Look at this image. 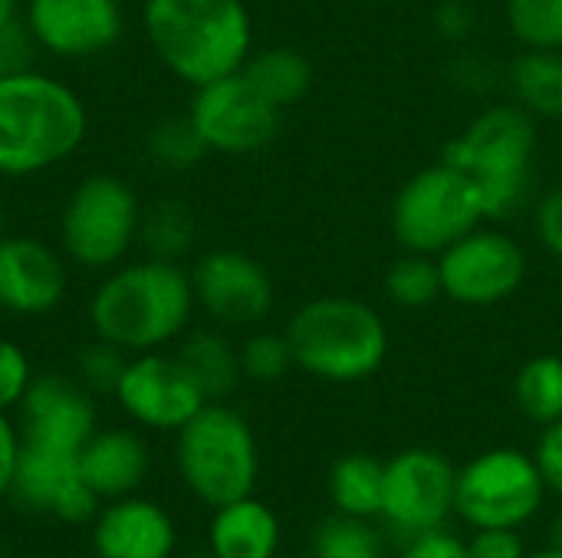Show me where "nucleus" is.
<instances>
[{
    "instance_id": "4",
    "label": "nucleus",
    "mask_w": 562,
    "mask_h": 558,
    "mask_svg": "<svg viewBox=\"0 0 562 558\" xmlns=\"http://www.w3.org/2000/svg\"><path fill=\"white\" fill-rule=\"evenodd\" d=\"M540 155V122L517 102L484 105L441 151L461 168L484 197L487 220L501 224L533 204Z\"/></svg>"
},
{
    "instance_id": "27",
    "label": "nucleus",
    "mask_w": 562,
    "mask_h": 558,
    "mask_svg": "<svg viewBox=\"0 0 562 558\" xmlns=\"http://www.w3.org/2000/svg\"><path fill=\"white\" fill-rule=\"evenodd\" d=\"M194 237H198L194 217L181 201H155V204L142 207L138 247L145 257L181 263L191 253Z\"/></svg>"
},
{
    "instance_id": "13",
    "label": "nucleus",
    "mask_w": 562,
    "mask_h": 558,
    "mask_svg": "<svg viewBox=\"0 0 562 558\" xmlns=\"http://www.w3.org/2000/svg\"><path fill=\"white\" fill-rule=\"evenodd\" d=\"M188 273L198 309L217 329H257L277 306L273 276L244 250H207Z\"/></svg>"
},
{
    "instance_id": "33",
    "label": "nucleus",
    "mask_w": 562,
    "mask_h": 558,
    "mask_svg": "<svg viewBox=\"0 0 562 558\" xmlns=\"http://www.w3.org/2000/svg\"><path fill=\"white\" fill-rule=\"evenodd\" d=\"M125 362H128V352L92 335V342L76 358V378L92 395H112L125 372Z\"/></svg>"
},
{
    "instance_id": "26",
    "label": "nucleus",
    "mask_w": 562,
    "mask_h": 558,
    "mask_svg": "<svg viewBox=\"0 0 562 558\" xmlns=\"http://www.w3.org/2000/svg\"><path fill=\"white\" fill-rule=\"evenodd\" d=\"M514 405L533 428L562 421V355L540 352L517 368Z\"/></svg>"
},
{
    "instance_id": "10",
    "label": "nucleus",
    "mask_w": 562,
    "mask_h": 558,
    "mask_svg": "<svg viewBox=\"0 0 562 558\" xmlns=\"http://www.w3.org/2000/svg\"><path fill=\"white\" fill-rule=\"evenodd\" d=\"M438 270L448 303L487 309L520 293L530 273V257L514 234L484 220L438 253Z\"/></svg>"
},
{
    "instance_id": "30",
    "label": "nucleus",
    "mask_w": 562,
    "mask_h": 558,
    "mask_svg": "<svg viewBox=\"0 0 562 558\" xmlns=\"http://www.w3.org/2000/svg\"><path fill=\"white\" fill-rule=\"evenodd\" d=\"M145 148H148V158H151L161 171H175V174L198 168V164L204 161V155H211L207 145L201 141V135H198V128H194V122H191L188 112H184V115H168V118H161V122L148 132Z\"/></svg>"
},
{
    "instance_id": "45",
    "label": "nucleus",
    "mask_w": 562,
    "mask_h": 558,
    "mask_svg": "<svg viewBox=\"0 0 562 558\" xmlns=\"http://www.w3.org/2000/svg\"><path fill=\"white\" fill-rule=\"evenodd\" d=\"M527 558H562L560 549H553V546H543V549H537V553H527Z\"/></svg>"
},
{
    "instance_id": "2",
    "label": "nucleus",
    "mask_w": 562,
    "mask_h": 558,
    "mask_svg": "<svg viewBox=\"0 0 562 558\" xmlns=\"http://www.w3.org/2000/svg\"><path fill=\"white\" fill-rule=\"evenodd\" d=\"M89 135L82 95L30 66L0 79V178H36L69 161Z\"/></svg>"
},
{
    "instance_id": "25",
    "label": "nucleus",
    "mask_w": 562,
    "mask_h": 558,
    "mask_svg": "<svg viewBox=\"0 0 562 558\" xmlns=\"http://www.w3.org/2000/svg\"><path fill=\"white\" fill-rule=\"evenodd\" d=\"M329 500L336 513L359 516V520H382L385 460L362 451L342 454L329 470Z\"/></svg>"
},
{
    "instance_id": "24",
    "label": "nucleus",
    "mask_w": 562,
    "mask_h": 558,
    "mask_svg": "<svg viewBox=\"0 0 562 558\" xmlns=\"http://www.w3.org/2000/svg\"><path fill=\"white\" fill-rule=\"evenodd\" d=\"M240 72L280 112L300 105L310 95V89H313V66L293 46H263V49H254L247 56V62H244Z\"/></svg>"
},
{
    "instance_id": "40",
    "label": "nucleus",
    "mask_w": 562,
    "mask_h": 558,
    "mask_svg": "<svg viewBox=\"0 0 562 558\" xmlns=\"http://www.w3.org/2000/svg\"><path fill=\"white\" fill-rule=\"evenodd\" d=\"M395 558H471L468 556V543L461 536H454L448 526L445 529H431L422 536L405 539L402 553Z\"/></svg>"
},
{
    "instance_id": "19",
    "label": "nucleus",
    "mask_w": 562,
    "mask_h": 558,
    "mask_svg": "<svg viewBox=\"0 0 562 558\" xmlns=\"http://www.w3.org/2000/svg\"><path fill=\"white\" fill-rule=\"evenodd\" d=\"M89 543L95 558H175L178 526L161 503L132 493L99 506L89 523Z\"/></svg>"
},
{
    "instance_id": "44",
    "label": "nucleus",
    "mask_w": 562,
    "mask_h": 558,
    "mask_svg": "<svg viewBox=\"0 0 562 558\" xmlns=\"http://www.w3.org/2000/svg\"><path fill=\"white\" fill-rule=\"evenodd\" d=\"M547 546H553V549H560L562 553V510L550 520V529H547Z\"/></svg>"
},
{
    "instance_id": "48",
    "label": "nucleus",
    "mask_w": 562,
    "mask_h": 558,
    "mask_svg": "<svg viewBox=\"0 0 562 558\" xmlns=\"http://www.w3.org/2000/svg\"><path fill=\"white\" fill-rule=\"evenodd\" d=\"M277 558H286V556H277Z\"/></svg>"
},
{
    "instance_id": "31",
    "label": "nucleus",
    "mask_w": 562,
    "mask_h": 558,
    "mask_svg": "<svg viewBox=\"0 0 562 558\" xmlns=\"http://www.w3.org/2000/svg\"><path fill=\"white\" fill-rule=\"evenodd\" d=\"M504 23L520 49H562V0H504Z\"/></svg>"
},
{
    "instance_id": "8",
    "label": "nucleus",
    "mask_w": 562,
    "mask_h": 558,
    "mask_svg": "<svg viewBox=\"0 0 562 558\" xmlns=\"http://www.w3.org/2000/svg\"><path fill=\"white\" fill-rule=\"evenodd\" d=\"M142 204L128 181L95 171L82 178L63 204L59 243L69 263L89 273H109L138 247Z\"/></svg>"
},
{
    "instance_id": "32",
    "label": "nucleus",
    "mask_w": 562,
    "mask_h": 558,
    "mask_svg": "<svg viewBox=\"0 0 562 558\" xmlns=\"http://www.w3.org/2000/svg\"><path fill=\"white\" fill-rule=\"evenodd\" d=\"M240 352V372L247 382L257 385H273L280 378H286V372L296 368L293 362V349L286 332H273V329H250V335L237 345Z\"/></svg>"
},
{
    "instance_id": "21",
    "label": "nucleus",
    "mask_w": 562,
    "mask_h": 558,
    "mask_svg": "<svg viewBox=\"0 0 562 558\" xmlns=\"http://www.w3.org/2000/svg\"><path fill=\"white\" fill-rule=\"evenodd\" d=\"M280 536L277 513L263 500L244 497L214 510L207 523V553L214 558H277Z\"/></svg>"
},
{
    "instance_id": "46",
    "label": "nucleus",
    "mask_w": 562,
    "mask_h": 558,
    "mask_svg": "<svg viewBox=\"0 0 562 558\" xmlns=\"http://www.w3.org/2000/svg\"><path fill=\"white\" fill-rule=\"evenodd\" d=\"M191 558H214L211 553H201V556H191Z\"/></svg>"
},
{
    "instance_id": "34",
    "label": "nucleus",
    "mask_w": 562,
    "mask_h": 558,
    "mask_svg": "<svg viewBox=\"0 0 562 558\" xmlns=\"http://www.w3.org/2000/svg\"><path fill=\"white\" fill-rule=\"evenodd\" d=\"M33 378L36 375L23 345H16L13 339H0V411H20Z\"/></svg>"
},
{
    "instance_id": "43",
    "label": "nucleus",
    "mask_w": 562,
    "mask_h": 558,
    "mask_svg": "<svg viewBox=\"0 0 562 558\" xmlns=\"http://www.w3.org/2000/svg\"><path fill=\"white\" fill-rule=\"evenodd\" d=\"M20 13H23V0H0V26L20 20Z\"/></svg>"
},
{
    "instance_id": "18",
    "label": "nucleus",
    "mask_w": 562,
    "mask_h": 558,
    "mask_svg": "<svg viewBox=\"0 0 562 558\" xmlns=\"http://www.w3.org/2000/svg\"><path fill=\"white\" fill-rule=\"evenodd\" d=\"M99 431L95 395L69 375H36L20 405V434L30 444L79 454Z\"/></svg>"
},
{
    "instance_id": "36",
    "label": "nucleus",
    "mask_w": 562,
    "mask_h": 558,
    "mask_svg": "<svg viewBox=\"0 0 562 558\" xmlns=\"http://www.w3.org/2000/svg\"><path fill=\"white\" fill-rule=\"evenodd\" d=\"M431 26L448 43H468L477 26V10L471 0H441L431 13Z\"/></svg>"
},
{
    "instance_id": "15",
    "label": "nucleus",
    "mask_w": 562,
    "mask_h": 558,
    "mask_svg": "<svg viewBox=\"0 0 562 558\" xmlns=\"http://www.w3.org/2000/svg\"><path fill=\"white\" fill-rule=\"evenodd\" d=\"M20 16L36 49L53 59L102 56L125 30L122 0H23Z\"/></svg>"
},
{
    "instance_id": "22",
    "label": "nucleus",
    "mask_w": 562,
    "mask_h": 558,
    "mask_svg": "<svg viewBox=\"0 0 562 558\" xmlns=\"http://www.w3.org/2000/svg\"><path fill=\"white\" fill-rule=\"evenodd\" d=\"M510 102L543 122H562V49H517L504 66Z\"/></svg>"
},
{
    "instance_id": "5",
    "label": "nucleus",
    "mask_w": 562,
    "mask_h": 558,
    "mask_svg": "<svg viewBox=\"0 0 562 558\" xmlns=\"http://www.w3.org/2000/svg\"><path fill=\"white\" fill-rule=\"evenodd\" d=\"M283 332L296 368L329 385H356L372 378L392 349L382 312L372 303L342 293L306 299L290 316Z\"/></svg>"
},
{
    "instance_id": "41",
    "label": "nucleus",
    "mask_w": 562,
    "mask_h": 558,
    "mask_svg": "<svg viewBox=\"0 0 562 558\" xmlns=\"http://www.w3.org/2000/svg\"><path fill=\"white\" fill-rule=\"evenodd\" d=\"M451 79L464 92H487L491 82H504V69H491L481 53H458V59L451 62Z\"/></svg>"
},
{
    "instance_id": "37",
    "label": "nucleus",
    "mask_w": 562,
    "mask_h": 558,
    "mask_svg": "<svg viewBox=\"0 0 562 558\" xmlns=\"http://www.w3.org/2000/svg\"><path fill=\"white\" fill-rule=\"evenodd\" d=\"M33 59H36V43H33L23 16L7 23V26H0V79L13 76L20 69H30Z\"/></svg>"
},
{
    "instance_id": "11",
    "label": "nucleus",
    "mask_w": 562,
    "mask_h": 558,
    "mask_svg": "<svg viewBox=\"0 0 562 558\" xmlns=\"http://www.w3.org/2000/svg\"><path fill=\"white\" fill-rule=\"evenodd\" d=\"M188 115L214 155H257L280 132V109L267 102L244 72L221 76L201 89H191Z\"/></svg>"
},
{
    "instance_id": "38",
    "label": "nucleus",
    "mask_w": 562,
    "mask_h": 558,
    "mask_svg": "<svg viewBox=\"0 0 562 558\" xmlns=\"http://www.w3.org/2000/svg\"><path fill=\"white\" fill-rule=\"evenodd\" d=\"M464 543L471 558H527L520 529H474Z\"/></svg>"
},
{
    "instance_id": "35",
    "label": "nucleus",
    "mask_w": 562,
    "mask_h": 558,
    "mask_svg": "<svg viewBox=\"0 0 562 558\" xmlns=\"http://www.w3.org/2000/svg\"><path fill=\"white\" fill-rule=\"evenodd\" d=\"M530 214H533L537 243H540L550 257L562 260V184L543 191L540 197H533Z\"/></svg>"
},
{
    "instance_id": "28",
    "label": "nucleus",
    "mask_w": 562,
    "mask_h": 558,
    "mask_svg": "<svg viewBox=\"0 0 562 558\" xmlns=\"http://www.w3.org/2000/svg\"><path fill=\"white\" fill-rule=\"evenodd\" d=\"M385 299L398 309L418 312L435 306L438 299H445L441 289V270H438V257L431 253H415V250H402L389 270H385Z\"/></svg>"
},
{
    "instance_id": "17",
    "label": "nucleus",
    "mask_w": 562,
    "mask_h": 558,
    "mask_svg": "<svg viewBox=\"0 0 562 558\" xmlns=\"http://www.w3.org/2000/svg\"><path fill=\"white\" fill-rule=\"evenodd\" d=\"M69 289L66 260L40 237H0V309L16 319H40L59 309Z\"/></svg>"
},
{
    "instance_id": "7",
    "label": "nucleus",
    "mask_w": 562,
    "mask_h": 558,
    "mask_svg": "<svg viewBox=\"0 0 562 558\" xmlns=\"http://www.w3.org/2000/svg\"><path fill=\"white\" fill-rule=\"evenodd\" d=\"M487 220L481 187L454 164L431 161L418 168L392 197V237L402 250L438 257L458 237Z\"/></svg>"
},
{
    "instance_id": "1",
    "label": "nucleus",
    "mask_w": 562,
    "mask_h": 558,
    "mask_svg": "<svg viewBox=\"0 0 562 558\" xmlns=\"http://www.w3.org/2000/svg\"><path fill=\"white\" fill-rule=\"evenodd\" d=\"M191 273L168 260H132L102 273L89 296L86 319L95 339L128 355L161 352L178 342L194 316Z\"/></svg>"
},
{
    "instance_id": "12",
    "label": "nucleus",
    "mask_w": 562,
    "mask_h": 558,
    "mask_svg": "<svg viewBox=\"0 0 562 558\" xmlns=\"http://www.w3.org/2000/svg\"><path fill=\"white\" fill-rule=\"evenodd\" d=\"M458 467L431 447H408L385 460L382 520L402 539L445 529L454 516Z\"/></svg>"
},
{
    "instance_id": "9",
    "label": "nucleus",
    "mask_w": 562,
    "mask_h": 558,
    "mask_svg": "<svg viewBox=\"0 0 562 558\" xmlns=\"http://www.w3.org/2000/svg\"><path fill=\"white\" fill-rule=\"evenodd\" d=\"M547 497L550 490L533 454L491 447L458 470L454 516L471 529H524Z\"/></svg>"
},
{
    "instance_id": "47",
    "label": "nucleus",
    "mask_w": 562,
    "mask_h": 558,
    "mask_svg": "<svg viewBox=\"0 0 562 558\" xmlns=\"http://www.w3.org/2000/svg\"><path fill=\"white\" fill-rule=\"evenodd\" d=\"M0 237H3V227H0Z\"/></svg>"
},
{
    "instance_id": "29",
    "label": "nucleus",
    "mask_w": 562,
    "mask_h": 558,
    "mask_svg": "<svg viewBox=\"0 0 562 558\" xmlns=\"http://www.w3.org/2000/svg\"><path fill=\"white\" fill-rule=\"evenodd\" d=\"M310 558H389V546L375 520L336 513L313 529Z\"/></svg>"
},
{
    "instance_id": "6",
    "label": "nucleus",
    "mask_w": 562,
    "mask_h": 558,
    "mask_svg": "<svg viewBox=\"0 0 562 558\" xmlns=\"http://www.w3.org/2000/svg\"><path fill=\"white\" fill-rule=\"evenodd\" d=\"M175 467L184 490L217 510L257 493L260 444L240 411L227 401H207L175 434Z\"/></svg>"
},
{
    "instance_id": "39",
    "label": "nucleus",
    "mask_w": 562,
    "mask_h": 558,
    "mask_svg": "<svg viewBox=\"0 0 562 558\" xmlns=\"http://www.w3.org/2000/svg\"><path fill=\"white\" fill-rule=\"evenodd\" d=\"M533 460L543 474V483L553 497L562 500V421L540 428L537 447H533Z\"/></svg>"
},
{
    "instance_id": "23",
    "label": "nucleus",
    "mask_w": 562,
    "mask_h": 558,
    "mask_svg": "<svg viewBox=\"0 0 562 558\" xmlns=\"http://www.w3.org/2000/svg\"><path fill=\"white\" fill-rule=\"evenodd\" d=\"M175 358L184 365L191 382L201 388L207 401H227L244 382L240 352L224 335V329H198L178 339Z\"/></svg>"
},
{
    "instance_id": "16",
    "label": "nucleus",
    "mask_w": 562,
    "mask_h": 558,
    "mask_svg": "<svg viewBox=\"0 0 562 558\" xmlns=\"http://www.w3.org/2000/svg\"><path fill=\"white\" fill-rule=\"evenodd\" d=\"M10 497L20 506H26L30 513L53 516L69 526L92 523V516L102 506L99 497L82 480L79 454L53 451V447L30 444V441H23V447H20Z\"/></svg>"
},
{
    "instance_id": "42",
    "label": "nucleus",
    "mask_w": 562,
    "mask_h": 558,
    "mask_svg": "<svg viewBox=\"0 0 562 558\" xmlns=\"http://www.w3.org/2000/svg\"><path fill=\"white\" fill-rule=\"evenodd\" d=\"M23 434L20 424L7 411H0V500L13 493V477H16V460H20Z\"/></svg>"
},
{
    "instance_id": "3",
    "label": "nucleus",
    "mask_w": 562,
    "mask_h": 558,
    "mask_svg": "<svg viewBox=\"0 0 562 558\" xmlns=\"http://www.w3.org/2000/svg\"><path fill=\"white\" fill-rule=\"evenodd\" d=\"M142 33L155 59L191 89L240 72L254 53L244 0H142Z\"/></svg>"
},
{
    "instance_id": "14",
    "label": "nucleus",
    "mask_w": 562,
    "mask_h": 558,
    "mask_svg": "<svg viewBox=\"0 0 562 558\" xmlns=\"http://www.w3.org/2000/svg\"><path fill=\"white\" fill-rule=\"evenodd\" d=\"M112 398L132 424L158 434H178L207 405L175 352L165 349L128 355Z\"/></svg>"
},
{
    "instance_id": "20",
    "label": "nucleus",
    "mask_w": 562,
    "mask_h": 558,
    "mask_svg": "<svg viewBox=\"0 0 562 558\" xmlns=\"http://www.w3.org/2000/svg\"><path fill=\"white\" fill-rule=\"evenodd\" d=\"M79 470L99 503L122 500L151 477V451L132 428H99L79 451Z\"/></svg>"
}]
</instances>
